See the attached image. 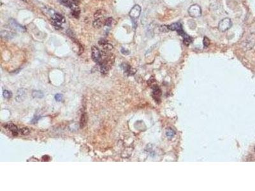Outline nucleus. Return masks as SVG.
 I'll list each match as a JSON object with an SVG mask.
<instances>
[{
  "label": "nucleus",
  "mask_w": 255,
  "mask_h": 191,
  "mask_svg": "<svg viewBox=\"0 0 255 191\" xmlns=\"http://www.w3.org/2000/svg\"><path fill=\"white\" fill-rule=\"evenodd\" d=\"M231 25H232V23H231L230 19L225 18L219 22V25H218V29L219 31L224 32V31L228 30L231 27Z\"/></svg>",
  "instance_id": "1"
},
{
  "label": "nucleus",
  "mask_w": 255,
  "mask_h": 191,
  "mask_svg": "<svg viewBox=\"0 0 255 191\" xmlns=\"http://www.w3.org/2000/svg\"><path fill=\"white\" fill-rule=\"evenodd\" d=\"M188 14L192 17H198L202 14V10L198 5H193L189 8Z\"/></svg>",
  "instance_id": "2"
},
{
  "label": "nucleus",
  "mask_w": 255,
  "mask_h": 191,
  "mask_svg": "<svg viewBox=\"0 0 255 191\" xmlns=\"http://www.w3.org/2000/svg\"><path fill=\"white\" fill-rule=\"evenodd\" d=\"M168 26L169 30H171V31H176L177 32H178V34H179L180 35L182 36V37H184V36H186L187 34L184 32L183 29H182V25L180 22L173 23V24H172L170 26Z\"/></svg>",
  "instance_id": "3"
},
{
  "label": "nucleus",
  "mask_w": 255,
  "mask_h": 191,
  "mask_svg": "<svg viewBox=\"0 0 255 191\" xmlns=\"http://www.w3.org/2000/svg\"><path fill=\"white\" fill-rule=\"evenodd\" d=\"M91 57L95 63H99L101 57V53L97 47L93 46L91 48Z\"/></svg>",
  "instance_id": "4"
},
{
  "label": "nucleus",
  "mask_w": 255,
  "mask_h": 191,
  "mask_svg": "<svg viewBox=\"0 0 255 191\" xmlns=\"http://www.w3.org/2000/svg\"><path fill=\"white\" fill-rule=\"evenodd\" d=\"M244 47L246 48V49H250L255 45V34H249L246 40L244 41Z\"/></svg>",
  "instance_id": "5"
},
{
  "label": "nucleus",
  "mask_w": 255,
  "mask_h": 191,
  "mask_svg": "<svg viewBox=\"0 0 255 191\" xmlns=\"http://www.w3.org/2000/svg\"><path fill=\"white\" fill-rule=\"evenodd\" d=\"M141 13V7L138 5L134 6L130 12V16L132 19H136L139 18Z\"/></svg>",
  "instance_id": "6"
},
{
  "label": "nucleus",
  "mask_w": 255,
  "mask_h": 191,
  "mask_svg": "<svg viewBox=\"0 0 255 191\" xmlns=\"http://www.w3.org/2000/svg\"><path fill=\"white\" fill-rule=\"evenodd\" d=\"M5 128L9 129L12 132V135L14 136H17L18 133H19V131L18 129V128L17 127L16 125H14L13 123H8L5 126Z\"/></svg>",
  "instance_id": "7"
},
{
  "label": "nucleus",
  "mask_w": 255,
  "mask_h": 191,
  "mask_svg": "<svg viewBox=\"0 0 255 191\" xmlns=\"http://www.w3.org/2000/svg\"><path fill=\"white\" fill-rule=\"evenodd\" d=\"M10 27H12L13 29L17 30V31H25V28L22 26L18 24L15 20H13V19L10 20Z\"/></svg>",
  "instance_id": "8"
},
{
  "label": "nucleus",
  "mask_w": 255,
  "mask_h": 191,
  "mask_svg": "<svg viewBox=\"0 0 255 191\" xmlns=\"http://www.w3.org/2000/svg\"><path fill=\"white\" fill-rule=\"evenodd\" d=\"M122 66H123L122 68H123L124 71V73L126 74L127 75H132L135 73V70L132 69L130 65L124 63L122 64Z\"/></svg>",
  "instance_id": "9"
},
{
  "label": "nucleus",
  "mask_w": 255,
  "mask_h": 191,
  "mask_svg": "<svg viewBox=\"0 0 255 191\" xmlns=\"http://www.w3.org/2000/svg\"><path fill=\"white\" fill-rule=\"evenodd\" d=\"M161 96V91L157 86L154 87L153 89V97L157 102L160 101V97Z\"/></svg>",
  "instance_id": "10"
},
{
  "label": "nucleus",
  "mask_w": 255,
  "mask_h": 191,
  "mask_svg": "<svg viewBox=\"0 0 255 191\" xmlns=\"http://www.w3.org/2000/svg\"><path fill=\"white\" fill-rule=\"evenodd\" d=\"M26 91L24 89H19L18 91H17V97H16V99H17V101H22L23 99H24L25 97V95H26Z\"/></svg>",
  "instance_id": "11"
},
{
  "label": "nucleus",
  "mask_w": 255,
  "mask_h": 191,
  "mask_svg": "<svg viewBox=\"0 0 255 191\" xmlns=\"http://www.w3.org/2000/svg\"><path fill=\"white\" fill-rule=\"evenodd\" d=\"M52 20H53V21H56V22H59V23H61V24H63V23H64V22H65V17L59 14H55L52 17Z\"/></svg>",
  "instance_id": "12"
},
{
  "label": "nucleus",
  "mask_w": 255,
  "mask_h": 191,
  "mask_svg": "<svg viewBox=\"0 0 255 191\" xmlns=\"http://www.w3.org/2000/svg\"><path fill=\"white\" fill-rule=\"evenodd\" d=\"M103 24H105V22H103L102 18L101 19H96L93 22V27L94 28L98 29L103 26Z\"/></svg>",
  "instance_id": "13"
},
{
  "label": "nucleus",
  "mask_w": 255,
  "mask_h": 191,
  "mask_svg": "<svg viewBox=\"0 0 255 191\" xmlns=\"http://www.w3.org/2000/svg\"><path fill=\"white\" fill-rule=\"evenodd\" d=\"M1 36L2 37H4L5 38H12V37L14 36V34L12 33L11 31H8V30H2L1 31Z\"/></svg>",
  "instance_id": "14"
},
{
  "label": "nucleus",
  "mask_w": 255,
  "mask_h": 191,
  "mask_svg": "<svg viewBox=\"0 0 255 191\" xmlns=\"http://www.w3.org/2000/svg\"><path fill=\"white\" fill-rule=\"evenodd\" d=\"M58 1L60 2V3H61L62 5H63L65 7H69V8H71L74 4L72 3L71 0H58Z\"/></svg>",
  "instance_id": "15"
},
{
  "label": "nucleus",
  "mask_w": 255,
  "mask_h": 191,
  "mask_svg": "<svg viewBox=\"0 0 255 191\" xmlns=\"http://www.w3.org/2000/svg\"><path fill=\"white\" fill-rule=\"evenodd\" d=\"M19 133L22 135H29V133H30L29 129L27 127H22L20 129H19Z\"/></svg>",
  "instance_id": "16"
},
{
  "label": "nucleus",
  "mask_w": 255,
  "mask_h": 191,
  "mask_svg": "<svg viewBox=\"0 0 255 191\" xmlns=\"http://www.w3.org/2000/svg\"><path fill=\"white\" fill-rule=\"evenodd\" d=\"M182 38L184 39V42L186 45H189L192 42V38L190 36H189L188 34H186V36H184Z\"/></svg>",
  "instance_id": "17"
},
{
  "label": "nucleus",
  "mask_w": 255,
  "mask_h": 191,
  "mask_svg": "<svg viewBox=\"0 0 255 191\" xmlns=\"http://www.w3.org/2000/svg\"><path fill=\"white\" fill-rule=\"evenodd\" d=\"M33 96L34 97H38V98H42L43 97V94L41 91H33Z\"/></svg>",
  "instance_id": "18"
},
{
  "label": "nucleus",
  "mask_w": 255,
  "mask_h": 191,
  "mask_svg": "<svg viewBox=\"0 0 255 191\" xmlns=\"http://www.w3.org/2000/svg\"><path fill=\"white\" fill-rule=\"evenodd\" d=\"M3 96L5 98H7V99H9V98H11L12 96V93L9 91V90H4L3 92Z\"/></svg>",
  "instance_id": "19"
},
{
  "label": "nucleus",
  "mask_w": 255,
  "mask_h": 191,
  "mask_svg": "<svg viewBox=\"0 0 255 191\" xmlns=\"http://www.w3.org/2000/svg\"><path fill=\"white\" fill-rule=\"evenodd\" d=\"M166 135L169 138H172L174 136L175 131L173 129H172L171 128H168L166 131Z\"/></svg>",
  "instance_id": "20"
},
{
  "label": "nucleus",
  "mask_w": 255,
  "mask_h": 191,
  "mask_svg": "<svg viewBox=\"0 0 255 191\" xmlns=\"http://www.w3.org/2000/svg\"><path fill=\"white\" fill-rule=\"evenodd\" d=\"M113 22V19L112 17H108V19H106V21H105V25L106 26H110L112 24Z\"/></svg>",
  "instance_id": "21"
},
{
  "label": "nucleus",
  "mask_w": 255,
  "mask_h": 191,
  "mask_svg": "<svg viewBox=\"0 0 255 191\" xmlns=\"http://www.w3.org/2000/svg\"><path fill=\"white\" fill-rule=\"evenodd\" d=\"M159 29L161 32H168V31H170L168 29V26H166V25H163V26H160Z\"/></svg>",
  "instance_id": "22"
},
{
  "label": "nucleus",
  "mask_w": 255,
  "mask_h": 191,
  "mask_svg": "<svg viewBox=\"0 0 255 191\" xmlns=\"http://www.w3.org/2000/svg\"><path fill=\"white\" fill-rule=\"evenodd\" d=\"M203 43H204V45L205 47H207L210 45V40L207 37H204V41H203Z\"/></svg>",
  "instance_id": "23"
},
{
  "label": "nucleus",
  "mask_w": 255,
  "mask_h": 191,
  "mask_svg": "<svg viewBox=\"0 0 255 191\" xmlns=\"http://www.w3.org/2000/svg\"><path fill=\"white\" fill-rule=\"evenodd\" d=\"M63 94H57L55 95V99H56L57 101H62V100H63Z\"/></svg>",
  "instance_id": "24"
},
{
  "label": "nucleus",
  "mask_w": 255,
  "mask_h": 191,
  "mask_svg": "<svg viewBox=\"0 0 255 191\" xmlns=\"http://www.w3.org/2000/svg\"><path fill=\"white\" fill-rule=\"evenodd\" d=\"M86 117H85V115H82V117H81V127H83L86 123Z\"/></svg>",
  "instance_id": "25"
},
{
  "label": "nucleus",
  "mask_w": 255,
  "mask_h": 191,
  "mask_svg": "<svg viewBox=\"0 0 255 191\" xmlns=\"http://www.w3.org/2000/svg\"><path fill=\"white\" fill-rule=\"evenodd\" d=\"M121 52H122V54H124V55H128L130 54V51L128 50L124 49V48H122Z\"/></svg>",
  "instance_id": "26"
},
{
  "label": "nucleus",
  "mask_w": 255,
  "mask_h": 191,
  "mask_svg": "<svg viewBox=\"0 0 255 191\" xmlns=\"http://www.w3.org/2000/svg\"><path fill=\"white\" fill-rule=\"evenodd\" d=\"M22 1H26V0H22Z\"/></svg>",
  "instance_id": "27"
}]
</instances>
